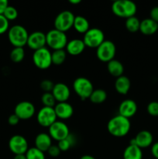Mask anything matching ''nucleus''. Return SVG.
Returning a JSON list of instances; mask_svg holds the SVG:
<instances>
[{
  "label": "nucleus",
  "instance_id": "f257e3e1",
  "mask_svg": "<svg viewBox=\"0 0 158 159\" xmlns=\"http://www.w3.org/2000/svg\"><path fill=\"white\" fill-rule=\"evenodd\" d=\"M131 124L129 119L117 115L109 120L107 124L108 133L116 138L125 137L129 132Z\"/></svg>",
  "mask_w": 158,
  "mask_h": 159
},
{
  "label": "nucleus",
  "instance_id": "f03ea898",
  "mask_svg": "<svg viewBox=\"0 0 158 159\" xmlns=\"http://www.w3.org/2000/svg\"><path fill=\"white\" fill-rule=\"evenodd\" d=\"M137 7L136 3L130 0H117L113 2L112 11L116 16L122 18H129L134 16Z\"/></svg>",
  "mask_w": 158,
  "mask_h": 159
},
{
  "label": "nucleus",
  "instance_id": "7ed1b4c3",
  "mask_svg": "<svg viewBox=\"0 0 158 159\" xmlns=\"http://www.w3.org/2000/svg\"><path fill=\"white\" fill-rule=\"evenodd\" d=\"M28 34L24 26L14 25L8 30V38L14 48H23L27 43Z\"/></svg>",
  "mask_w": 158,
  "mask_h": 159
},
{
  "label": "nucleus",
  "instance_id": "20e7f679",
  "mask_svg": "<svg viewBox=\"0 0 158 159\" xmlns=\"http://www.w3.org/2000/svg\"><path fill=\"white\" fill-rule=\"evenodd\" d=\"M46 44L54 51L64 49L68 42L66 33L61 32L56 29L48 31L46 34Z\"/></svg>",
  "mask_w": 158,
  "mask_h": 159
},
{
  "label": "nucleus",
  "instance_id": "39448f33",
  "mask_svg": "<svg viewBox=\"0 0 158 159\" xmlns=\"http://www.w3.org/2000/svg\"><path fill=\"white\" fill-rule=\"evenodd\" d=\"M73 89L81 100L89 99L91 93L94 91L91 82L85 77L77 78L73 83Z\"/></svg>",
  "mask_w": 158,
  "mask_h": 159
},
{
  "label": "nucleus",
  "instance_id": "423d86ee",
  "mask_svg": "<svg viewBox=\"0 0 158 159\" xmlns=\"http://www.w3.org/2000/svg\"><path fill=\"white\" fill-rule=\"evenodd\" d=\"M96 49V56L101 61L108 63L114 59L116 47L112 41L105 40Z\"/></svg>",
  "mask_w": 158,
  "mask_h": 159
},
{
  "label": "nucleus",
  "instance_id": "0eeeda50",
  "mask_svg": "<svg viewBox=\"0 0 158 159\" xmlns=\"http://www.w3.org/2000/svg\"><path fill=\"white\" fill-rule=\"evenodd\" d=\"M74 18L75 16L71 11H62L56 16L54 20V26H55L54 29L66 33L73 26Z\"/></svg>",
  "mask_w": 158,
  "mask_h": 159
},
{
  "label": "nucleus",
  "instance_id": "6e6552de",
  "mask_svg": "<svg viewBox=\"0 0 158 159\" xmlns=\"http://www.w3.org/2000/svg\"><path fill=\"white\" fill-rule=\"evenodd\" d=\"M33 62L36 67L40 69H47L52 65L51 52L46 48L34 51L33 54Z\"/></svg>",
  "mask_w": 158,
  "mask_h": 159
},
{
  "label": "nucleus",
  "instance_id": "1a4fd4ad",
  "mask_svg": "<svg viewBox=\"0 0 158 159\" xmlns=\"http://www.w3.org/2000/svg\"><path fill=\"white\" fill-rule=\"evenodd\" d=\"M105 40V34L99 28H91L84 34L83 41L85 46L91 48H97Z\"/></svg>",
  "mask_w": 158,
  "mask_h": 159
},
{
  "label": "nucleus",
  "instance_id": "9d476101",
  "mask_svg": "<svg viewBox=\"0 0 158 159\" xmlns=\"http://www.w3.org/2000/svg\"><path fill=\"white\" fill-rule=\"evenodd\" d=\"M57 116L54 108L43 107L38 111L37 115V120L38 124L41 127L49 128L54 122L57 121Z\"/></svg>",
  "mask_w": 158,
  "mask_h": 159
},
{
  "label": "nucleus",
  "instance_id": "9b49d317",
  "mask_svg": "<svg viewBox=\"0 0 158 159\" xmlns=\"http://www.w3.org/2000/svg\"><path fill=\"white\" fill-rule=\"evenodd\" d=\"M9 150L15 155H25L29 149L28 142L26 138L22 135H14L9 141Z\"/></svg>",
  "mask_w": 158,
  "mask_h": 159
},
{
  "label": "nucleus",
  "instance_id": "f8f14e48",
  "mask_svg": "<svg viewBox=\"0 0 158 159\" xmlns=\"http://www.w3.org/2000/svg\"><path fill=\"white\" fill-rule=\"evenodd\" d=\"M69 134V128L63 121L57 120L49 127V135L52 139L57 141L65 139Z\"/></svg>",
  "mask_w": 158,
  "mask_h": 159
},
{
  "label": "nucleus",
  "instance_id": "ddd939ff",
  "mask_svg": "<svg viewBox=\"0 0 158 159\" xmlns=\"http://www.w3.org/2000/svg\"><path fill=\"white\" fill-rule=\"evenodd\" d=\"M36 112L35 107L29 101H22L15 106L14 113L20 118V120H29L34 116Z\"/></svg>",
  "mask_w": 158,
  "mask_h": 159
},
{
  "label": "nucleus",
  "instance_id": "4468645a",
  "mask_svg": "<svg viewBox=\"0 0 158 159\" xmlns=\"http://www.w3.org/2000/svg\"><path fill=\"white\" fill-rule=\"evenodd\" d=\"M46 44V34L41 31H35L29 34L27 40V45L30 49L33 51L40 49V48H45Z\"/></svg>",
  "mask_w": 158,
  "mask_h": 159
},
{
  "label": "nucleus",
  "instance_id": "2eb2a0df",
  "mask_svg": "<svg viewBox=\"0 0 158 159\" xmlns=\"http://www.w3.org/2000/svg\"><path fill=\"white\" fill-rule=\"evenodd\" d=\"M153 138L152 134L148 130H141L133 139L130 141L129 144L136 145L139 148H146L153 144Z\"/></svg>",
  "mask_w": 158,
  "mask_h": 159
},
{
  "label": "nucleus",
  "instance_id": "dca6fc26",
  "mask_svg": "<svg viewBox=\"0 0 158 159\" xmlns=\"http://www.w3.org/2000/svg\"><path fill=\"white\" fill-rule=\"evenodd\" d=\"M51 93L55 98L56 101L58 102H67L71 95L69 87L62 82L56 83Z\"/></svg>",
  "mask_w": 158,
  "mask_h": 159
},
{
  "label": "nucleus",
  "instance_id": "f3484780",
  "mask_svg": "<svg viewBox=\"0 0 158 159\" xmlns=\"http://www.w3.org/2000/svg\"><path fill=\"white\" fill-rule=\"evenodd\" d=\"M137 111V104L133 99H125L122 101L119 107V115L129 119L134 116Z\"/></svg>",
  "mask_w": 158,
  "mask_h": 159
},
{
  "label": "nucleus",
  "instance_id": "a211bd4d",
  "mask_svg": "<svg viewBox=\"0 0 158 159\" xmlns=\"http://www.w3.org/2000/svg\"><path fill=\"white\" fill-rule=\"evenodd\" d=\"M56 116L60 120H68L72 116L74 113V108L68 102H58L54 107Z\"/></svg>",
  "mask_w": 158,
  "mask_h": 159
},
{
  "label": "nucleus",
  "instance_id": "6ab92c4d",
  "mask_svg": "<svg viewBox=\"0 0 158 159\" xmlns=\"http://www.w3.org/2000/svg\"><path fill=\"white\" fill-rule=\"evenodd\" d=\"M85 44L84 43L83 40H79V39H73L68 42L66 45L67 52L69 54L73 56L79 55L81 54L85 48Z\"/></svg>",
  "mask_w": 158,
  "mask_h": 159
},
{
  "label": "nucleus",
  "instance_id": "aec40b11",
  "mask_svg": "<svg viewBox=\"0 0 158 159\" xmlns=\"http://www.w3.org/2000/svg\"><path fill=\"white\" fill-rule=\"evenodd\" d=\"M52 145V138L49 134L40 133L35 138V148L43 152H47Z\"/></svg>",
  "mask_w": 158,
  "mask_h": 159
},
{
  "label": "nucleus",
  "instance_id": "412c9836",
  "mask_svg": "<svg viewBox=\"0 0 158 159\" xmlns=\"http://www.w3.org/2000/svg\"><path fill=\"white\" fill-rule=\"evenodd\" d=\"M139 31L145 35H152L158 31V23L150 18L144 19L140 21Z\"/></svg>",
  "mask_w": 158,
  "mask_h": 159
},
{
  "label": "nucleus",
  "instance_id": "4be33fe9",
  "mask_svg": "<svg viewBox=\"0 0 158 159\" xmlns=\"http://www.w3.org/2000/svg\"><path fill=\"white\" fill-rule=\"evenodd\" d=\"M131 82L129 79L125 75H122L116 79L115 82V89L121 95H125L129 91Z\"/></svg>",
  "mask_w": 158,
  "mask_h": 159
},
{
  "label": "nucleus",
  "instance_id": "5701e85b",
  "mask_svg": "<svg viewBox=\"0 0 158 159\" xmlns=\"http://www.w3.org/2000/svg\"><path fill=\"white\" fill-rule=\"evenodd\" d=\"M107 69L110 75L116 78H119L120 76L123 75L124 72V66L119 61L113 60L110 61L107 63Z\"/></svg>",
  "mask_w": 158,
  "mask_h": 159
},
{
  "label": "nucleus",
  "instance_id": "b1692460",
  "mask_svg": "<svg viewBox=\"0 0 158 159\" xmlns=\"http://www.w3.org/2000/svg\"><path fill=\"white\" fill-rule=\"evenodd\" d=\"M123 159H143L142 149L136 145L129 144L124 150Z\"/></svg>",
  "mask_w": 158,
  "mask_h": 159
},
{
  "label": "nucleus",
  "instance_id": "393cba45",
  "mask_svg": "<svg viewBox=\"0 0 158 159\" xmlns=\"http://www.w3.org/2000/svg\"><path fill=\"white\" fill-rule=\"evenodd\" d=\"M73 26H74V30L77 33L84 34L90 29L89 22H88V20L85 17L82 16H75Z\"/></svg>",
  "mask_w": 158,
  "mask_h": 159
},
{
  "label": "nucleus",
  "instance_id": "a878e982",
  "mask_svg": "<svg viewBox=\"0 0 158 159\" xmlns=\"http://www.w3.org/2000/svg\"><path fill=\"white\" fill-rule=\"evenodd\" d=\"M107 99V93L104 89H94V91L91 93V96L89 97L90 101L93 103L99 104L105 102Z\"/></svg>",
  "mask_w": 158,
  "mask_h": 159
},
{
  "label": "nucleus",
  "instance_id": "bb28decb",
  "mask_svg": "<svg viewBox=\"0 0 158 159\" xmlns=\"http://www.w3.org/2000/svg\"><path fill=\"white\" fill-rule=\"evenodd\" d=\"M67 57V52L64 49L55 50L51 53L52 64L55 65H60L65 61Z\"/></svg>",
  "mask_w": 158,
  "mask_h": 159
},
{
  "label": "nucleus",
  "instance_id": "cd10ccee",
  "mask_svg": "<svg viewBox=\"0 0 158 159\" xmlns=\"http://www.w3.org/2000/svg\"><path fill=\"white\" fill-rule=\"evenodd\" d=\"M125 28L130 33H136L139 31V26H140V21L137 17L132 16L127 18L125 23Z\"/></svg>",
  "mask_w": 158,
  "mask_h": 159
},
{
  "label": "nucleus",
  "instance_id": "c85d7f7f",
  "mask_svg": "<svg viewBox=\"0 0 158 159\" xmlns=\"http://www.w3.org/2000/svg\"><path fill=\"white\" fill-rule=\"evenodd\" d=\"M75 143H76L75 138L70 134L68 135V138L58 141L57 146H58L59 148H60V150L61 151V152H67V151L69 150V149L71 148L72 147Z\"/></svg>",
  "mask_w": 158,
  "mask_h": 159
},
{
  "label": "nucleus",
  "instance_id": "c756f323",
  "mask_svg": "<svg viewBox=\"0 0 158 159\" xmlns=\"http://www.w3.org/2000/svg\"><path fill=\"white\" fill-rule=\"evenodd\" d=\"M25 51L23 48H14L10 52V59L14 63H20L24 59Z\"/></svg>",
  "mask_w": 158,
  "mask_h": 159
},
{
  "label": "nucleus",
  "instance_id": "7c9ffc66",
  "mask_svg": "<svg viewBox=\"0 0 158 159\" xmlns=\"http://www.w3.org/2000/svg\"><path fill=\"white\" fill-rule=\"evenodd\" d=\"M41 102L43 107L54 108L56 105V99L52 93H44L41 96Z\"/></svg>",
  "mask_w": 158,
  "mask_h": 159
},
{
  "label": "nucleus",
  "instance_id": "2f4dec72",
  "mask_svg": "<svg viewBox=\"0 0 158 159\" xmlns=\"http://www.w3.org/2000/svg\"><path fill=\"white\" fill-rule=\"evenodd\" d=\"M25 155L26 159H45L44 152H41L35 147L28 149Z\"/></svg>",
  "mask_w": 158,
  "mask_h": 159
},
{
  "label": "nucleus",
  "instance_id": "473e14b6",
  "mask_svg": "<svg viewBox=\"0 0 158 159\" xmlns=\"http://www.w3.org/2000/svg\"><path fill=\"white\" fill-rule=\"evenodd\" d=\"M9 21L15 20L18 17V11L14 6H8L2 14Z\"/></svg>",
  "mask_w": 158,
  "mask_h": 159
},
{
  "label": "nucleus",
  "instance_id": "72a5a7b5",
  "mask_svg": "<svg viewBox=\"0 0 158 159\" xmlns=\"http://www.w3.org/2000/svg\"><path fill=\"white\" fill-rule=\"evenodd\" d=\"M54 85H55V84H54L51 80H49V79H44V80H43L40 82V89H41L43 91H44V93H51L53 89H54Z\"/></svg>",
  "mask_w": 158,
  "mask_h": 159
},
{
  "label": "nucleus",
  "instance_id": "f704fd0d",
  "mask_svg": "<svg viewBox=\"0 0 158 159\" xmlns=\"http://www.w3.org/2000/svg\"><path fill=\"white\" fill-rule=\"evenodd\" d=\"M9 30V21L3 15H0V35Z\"/></svg>",
  "mask_w": 158,
  "mask_h": 159
},
{
  "label": "nucleus",
  "instance_id": "c9c22d12",
  "mask_svg": "<svg viewBox=\"0 0 158 159\" xmlns=\"http://www.w3.org/2000/svg\"><path fill=\"white\" fill-rule=\"evenodd\" d=\"M147 112L153 116H158V102L153 101L147 105Z\"/></svg>",
  "mask_w": 158,
  "mask_h": 159
},
{
  "label": "nucleus",
  "instance_id": "e433bc0d",
  "mask_svg": "<svg viewBox=\"0 0 158 159\" xmlns=\"http://www.w3.org/2000/svg\"><path fill=\"white\" fill-rule=\"evenodd\" d=\"M47 152L50 157H52V158H57V157H58L59 155H60L61 151L60 150L58 146L53 145L52 144V145L50 147V148L48 149Z\"/></svg>",
  "mask_w": 158,
  "mask_h": 159
},
{
  "label": "nucleus",
  "instance_id": "4c0bfd02",
  "mask_svg": "<svg viewBox=\"0 0 158 159\" xmlns=\"http://www.w3.org/2000/svg\"><path fill=\"white\" fill-rule=\"evenodd\" d=\"M20 118H19L15 113L10 115V116H9V118H8V123H9V125L11 126L17 125V124H19V122H20Z\"/></svg>",
  "mask_w": 158,
  "mask_h": 159
},
{
  "label": "nucleus",
  "instance_id": "58836bf2",
  "mask_svg": "<svg viewBox=\"0 0 158 159\" xmlns=\"http://www.w3.org/2000/svg\"><path fill=\"white\" fill-rule=\"evenodd\" d=\"M150 19L158 23V6H155L150 10Z\"/></svg>",
  "mask_w": 158,
  "mask_h": 159
},
{
  "label": "nucleus",
  "instance_id": "ea45409f",
  "mask_svg": "<svg viewBox=\"0 0 158 159\" xmlns=\"http://www.w3.org/2000/svg\"><path fill=\"white\" fill-rule=\"evenodd\" d=\"M151 153L155 158L158 159V142L154 143V144L152 145Z\"/></svg>",
  "mask_w": 158,
  "mask_h": 159
},
{
  "label": "nucleus",
  "instance_id": "a19ab883",
  "mask_svg": "<svg viewBox=\"0 0 158 159\" xmlns=\"http://www.w3.org/2000/svg\"><path fill=\"white\" fill-rule=\"evenodd\" d=\"M9 6V2L6 0H0V15H2L5 9Z\"/></svg>",
  "mask_w": 158,
  "mask_h": 159
},
{
  "label": "nucleus",
  "instance_id": "79ce46f5",
  "mask_svg": "<svg viewBox=\"0 0 158 159\" xmlns=\"http://www.w3.org/2000/svg\"><path fill=\"white\" fill-rule=\"evenodd\" d=\"M13 159H26V155H16Z\"/></svg>",
  "mask_w": 158,
  "mask_h": 159
},
{
  "label": "nucleus",
  "instance_id": "37998d69",
  "mask_svg": "<svg viewBox=\"0 0 158 159\" xmlns=\"http://www.w3.org/2000/svg\"><path fill=\"white\" fill-rule=\"evenodd\" d=\"M80 159H95V158H94V157L91 156V155H83L82 157H81Z\"/></svg>",
  "mask_w": 158,
  "mask_h": 159
},
{
  "label": "nucleus",
  "instance_id": "c03bdc74",
  "mask_svg": "<svg viewBox=\"0 0 158 159\" xmlns=\"http://www.w3.org/2000/svg\"><path fill=\"white\" fill-rule=\"evenodd\" d=\"M69 2L71 3V4H73V5H77V4H79V3L81 2V0H70Z\"/></svg>",
  "mask_w": 158,
  "mask_h": 159
}]
</instances>
